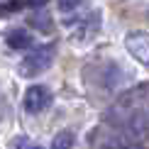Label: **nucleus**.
Segmentation results:
<instances>
[{
    "label": "nucleus",
    "instance_id": "obj_1",
    "mask_svg": "<svg viewBox=\"0 0 149 149\" xmlns=\"http://www.w3.org/2000/svg\"><path fill=\"white\" fill-rule=\"evenodd\" d=\"M54 56H56V47L54 44H42V47L32 49V52L22 59V64H20L22 76H27V78L39 76L42 71H47L49 66L54 64Z\"/></svg>",
    "mask_w": 149,
    "mask_h": 149
},
{
    "label": "nucleus",
    "instance_id": "obj_2",
    "mask_svg": "<svg viewBox=\"0 0 149 149\" xmlns=\"http://www.w3.org/2000/svg\"><path fill=\"white\" fill-rule=\"evenodd\" d=\"M125 49L130 52V56H134V61H139L142 66H149V34L137 29L130 32L125 37Z\"/></svg>",
    "mask_w": 149,
    "mask_h": 149
},
{
    "label": "nucleus",
    "instance_id": "obj_5",
    "mask_svg": "<svg viewBox=\"0 0 149 149\" xmlns=\"http://www.w3.org/2000/svg\"><path fill=\"white\" fill-rule=\"evenodd\" d=\"M5 42H8L10 49H29L32 47V37H29V32H24V29H10L5 34Z\"/></svg>",
    "mask_w": 149,
    "mask_h": 149
},
{
    "label": "nucleus",
    "instance_id": "obj_6",
    "mask_svg": "<svg viewBox=\"0 0 149 149\" xmlns=\"http://www.w3.org/2000/svg\"><path fill=\"white\" fill-rule=\"evenodd\" d=\"M49 149H73V132H69V130L59 132L56 137L52 139V147Z\"/></svg>",
    "mask_w": 149,
    "mask_h": 149
},
{
    "label": "nucleus",
    "instance_id": "obj_3",
    "mask_svg": "<svg viewBox=\"0 0 149 149\" xmlns=\"http://www.w3.org/2000/svg\"><path fill=\"white\" fill-rule=\"evenodd\" d=\"M49 105H52V91L47 88V86H29L27 93H24V110L27 113H42V110H47Z\"/></svg>",
    "mask_w": 149,
    "mask_h": 149
},
{
    "label": "nucleus",
    "instance_id": "obj_4",
    "mask_svg": "<svg viewBox=\"0 0 149 149\" xmlns=\"http://www.w3.org/2000/svg\"><path fill=\"white\" fill-rule=\"evenodd\" d=\"M127 137L130 142H134V144H144V142L149 139V122H147V117L144 115H132L130 117V125H127Z\"/></svg>",
    "mask_w": 149,
    "mask_h": 149
},
{
    "label": "nucleus",
    "instance_id": "obj_8",
    "mask_svg": "<svg viewBox=\"0 0 149 149\" xmlns=\"http://www.w3.org/2000/svg\"><path fill=\"white\" fill-rule=\"evenodd\" d=\"M100 149H122V144H115V142H113V144H105V147H100Z\"/></svg>",
    "mask_w": 149,
    "mask_h": 149
},
{
    "label": "nucleus",
    "instance_id": "obj_7",
    "mask_svg": "<svg viewBox=\"0 0 149 149\" xmlns=\"http://www.w3.org/2000/svg\"><path fill=\"white\" fill-rule=\"evenodd\" d=\"M15 147H17V149H39V147H37V144H29L27 139H20V142H17Z\"/></svg>",
    "mask_w": 149,
    "mask_h": 149
}]
</instances>
